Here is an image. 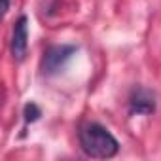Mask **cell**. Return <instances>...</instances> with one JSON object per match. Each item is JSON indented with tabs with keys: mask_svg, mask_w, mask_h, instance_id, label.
<instances>
[{
	"mask_svg": "<svg viewBox=\"0 0 161 161\" xmlns=\"http://www.w3.org/2000/svg\"><path fill=\"white\" fill-rule=\"evenodd\" d=\"M80 146L82 150L95 159H110L119 152V142L118 138L101 123L97 121H87L80 127L78 131Z\"/></svg>",
	"mask_w": 161,
	"mask_h": 161,
	"instance_id": "obj_1",
	"label": "cell"
},
{
	"mask_svg": "<svg viewBox=\"0 0 161 161\" xmlns=\"http://www.w3.org/2000/svg\"><path fill=\"white\" fill-rule=\"evenodd\" d=\"M76 53L74 46H53L44 53V72L46 74H57L64 68V64L70 61V57Z\"/></svg>",
	"mask_w": 161,
	"mask_h": 161,
	"instance_id": "obj_2",
	"label": "cell"
},
{
	"mask_svg": "<svg viewBox=\"0 0 161 161\" xmlns=\"http://www.w3.org/2000/svg\"><path fill=\"white\" fill-rule=\"evenodd\" d=\"M129 112L135 116H150L155 112V95L144 87H135L129 95Z\"/></svg>",
	"mask_w": 161,
	"mask_h": 161,
	"instance_id": "obj_3",
	"label": "cell"
},
{
	"mask_svg": "<svg viewBox=\"0 0 161 161\" xmlns=\"http://www.w3.org/2000/svg\"><path fill=\"white\" fill-rule=\"evenodd\" d=\"M27 47H29V21L25 15H21L15 25H14V32H12V55L15 61H23L27 55Z\"/></svg>",
	"mask_w": 161,
	"mask_h": 161,
	"instance_id": "obj_4",
	"label": "cell"
},
{
	"mask_svg": "<svg viewBox=\"0 0 161 161\" xmlns=\"http://www.w3.org/2000/svg\"><path fill=\"white\" fill-rule=\"evenodd\" d=\"M23 114H25V121L27 123H32V121H36L40 116H42V112H40V108L34 104V103H29L27 106H25V110H23Z\"/></svg>",
	"mask_w": 161,
	"mask_h": 161,
	"instance_id": "obj_5",
	"label": "cell"
},
{
	"mask_svg": "<svg viewBox=\"0 0 161 161\" xmlns=\"http://www.w3.org/2000/svg\"><path fill=\"white\" fill-rule=\"evenodd\" d=\"M10 10V0H2V15H6Z\"/></svg>",
	"mask_w": 161,
	"mask_h": 161,
	"instance_id": "obj_6",
	"label": "cell"
}]
</instances>
